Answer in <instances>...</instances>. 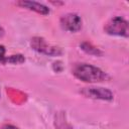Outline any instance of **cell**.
<instances>
[{
    "label": "cell",
    "mask_w": 129,
    "mask_h": 129,
    "mask_svg": "<svg viewBox=\"0 0 129 129\" xmlns=\"http://www.w3.org/2000/svg\"><path fill=\"white\" fill-rule=\"evenodd\" d=\"M104 31L107 34L113 36L128 37L129 35L128 21L121 16L112 17L104 25Z\"/></svg>",
    "instance_id": "obj_2"
},
{
    "label": "cell",
    "mask_w": 129,
    "mask_h": 129,
    "mask_svg": "<svg viewBox=\"0 0 129 129\" xmlns=\"http://www.w3.org/2000/svg\"><path fill=\"white\" fill-rule=\"evenodd\" d=\"M80 93L90 99L94 100H102V101H112L114 98L113 93L106 88L102 87H86L83 88Z\"/></svg>",
    "instance_id": "obj_4"
},
{
    "label": "cell",
    "mask_w": 129,
    "mask_h": 129,
    "mask_svg": "<svg viewBox=\"0 0 129 129\" xmlns=\"http://www.w3.org/2000/svg\"><path fill=\"white\" fill-rule=\"evenodd\" d=\"M60 27L69 32H78L82 29L83 21L77 13H67L59 19Z\"/></svg>",
    "instance_id": "obj_5"
},
{
    "label": "cell",
    "mask_w": 129,
    "mask_h": 129,
    "mask_svg": "<svg viewBox=\"0 0 129 129\" xmlns=\"http://www.w3.org/2000/svg\"><path fill=\"white\" fill-rule=\"evenodd\" d=\"M6 49L5 46L0 44V62L2 64H5V59H6Z\"/></svg>",
    "instance_id": "obj_9"
},
{
    "label": "cell",
    "mask_w": 129,
    "mask_h": 129,
    "mask_svg": "<svg viewBox=\"0 0 129 129\" xmlns=\"http://www.w3.org/2000/svg\"><path fill=\"white\" fill-rule=\"evenodd\" d=\"M0 95H1V92H0Z\"/></svg>",
    "instance_id": "obj_12"
},
{
    "label": "cell",
    "mask_w": 129,
    "mask_h": 129,
    "mask_svg": "<svg viewBox=\"0 0 129 129\" xmlns=\"http://www.w3.org/2000/svg\"><path fill=\"white\" fill-rule=\"evenodd\" d=\"M17 5L22 7V8L34 11V12H36L38 14H41V15H47L50 12V10L47 6H45L44 4H41L39 2H35V1H24V0H22V1H18Z\"/></svg>",
    "instance_id": "obj_6"
},
{
    "label": "cell",
    "mask_w": 129,
    "mask_h": 129,
    "mask_svg": "<svg viewBox=\"0 0 129 129\" xmlns=\"http://www.w3.org/2000/svg\"><path fill=\"white\" fill-rule=\"evenodd\" d=\"M81 48L85 51V52H87V53H89V54H91V55H96V56H100V55H102V51L99 49V48H97L96 46H94L92 43H90V42H82L81 43Z\"/></svg>",
    "instance_id": "obj_7"
},
{
    "label": "cell",
    "mask_w": 129,
    "mask_h": 129,
    "mask_svg": "<svg viewBox=\"0 0 129 129\" xmlns=\"http://www.w3.org/2000/svg\"><path fill=\"white\" fill-rule=\"evenodd\" d=\"M1 129H19V128L14 125H11V124H5L1 127Z\"/></svg>",
    "instance_id": "obj_10"
},
{
    "label": "cell",
    "mask_w": 129,
    "mask_h": 129,
    "mask_svg": "<svg viewBox=\"0 0 129 129\" xmlns=\"http://www.w3.org/2000/svg\"><path fill=\"white\" fill-rule=\"evenodd\" d=\"M30 46L35 51L49 56H57L62 53V49L58 46L50 44L46 39L40 36H34L30 40Z\"/></svg>",
    "instance_id": "obj_3"
},
{
    "label": "cell",
    "mask_w": 129,
    "mask_h": 129,
    "mask_svg": "<svg viewBox=\"0 0 129 129\" xmlns=\"http://www.w3.org/2000/svg\"><path fill=\"white\" fill-rule=\"evenodd\" d=\"M73 75L85 83H100L109 80V76L103 70L90 63H76L72 70Z\"/></svg>",
    "instance_id": "obj_1"
},
{
    "label": "cell",
    "mask_w": 129,
    "mask_h": 129,
    "mask_svg": "<svg viewBox=\"0 0 129 129\" xmlns=\"http://www.w3.org/2000/svg\"><path fill=\"white\" fill-rule=\"evenodd\" d=\"M4 34H5V31H4L3 27H2V26H0V37H2Z\"/></svg>",
    "instance_id": "obj_11"
},
{
    "label": "cell",
    "mask_w": 129,
    "mask_h": 129,
    "mask_svg": "<svg viewBox=\"0 0 129 129\" xmlns=\"http://www.w3.org/2000/svg\"><path fill=\"white\" fill-rule=\"evenodd\" d=\"M24 61H25V57H24L22 54H13V55L6 56L5 64H7V63H11V64H20V63H23Z\"/></svg>",
    "instance_id": "obj_8"
}]
</instances>
